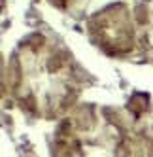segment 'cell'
<instances>
[{"instance_id": "1", "label": "cell", "mask_w": 153, "mask_h": 157, "mask_svg": "<svg viewBox=\"0 0 153 157\" xmlns=\"http://www.w3.org/2000/svg\"><path fill=\"white\" fill-rule=\"evenodd\" d=\"M6 76L13 100L40 119L61 117L80 95V76L70 53L43 34H30L19 44Z\"/></svg>"}, {"instance_id": "2", "label": "cell", "mask_w": 153, "mask_h": 157, "mask_svg": "<svg viewBox=\"0 0 153 157\" xmlns=\"http://www.w3.org/2000/svg\"><path fill=\"white\" fill-rule=\"evenodd\" d=\"M53 157H144L110 110L81 106L64 117L53 138Z\"/></svg>"}, {"instance_id": "6", "label": "cell", "mask_w": 153, "mask_h": 157, "mask_svg": "<svg viewBox=\"0 0 153 157\" xmlns=\"http://www.w3.org/2000/svg\"><path fill=\"white\" fill-rule=\"evenodd\" d=\"M46 2L49 6H53L55 10H61V12H78V10H81L89 0H46Z\"/></svg>"}, {"instance_id": "3", "label": "cell", "mask_w": 153, "mask_h": 157, "mask_svg": "<svg viewBox=\"0 0 153 157\" xmlns=\"http://www.w3.org/2000/svg\"><path fill=\"white\" fill-rule=\"evenodd\" d=\"M91 38L110 55H127L138 44L136 19L123 4H114L91 17Z\"/></svg>"}, {"instance_id": "4", "label": "cell", "mask_w": 153, "mask_h": 157, "mask_svg": "<svg viewBox=\"0 0 153 157\" xmlns=\"http://www.w3.org/2000/svg\"><path fill=\"white\" fill-rule=\"evenodd\" d=\"M129 110L134 117L138 134L144 140L147 157H153V95L136 93L129 102Z\"/></svg>"}, {"instance_id": "5", "label": "cell", "mask_w": 153, "mask_h": 157, "mask_svg": "<svg viewBox=\"0 0 153 157\" xmlns=\"http://www.w3.org/2000/svg\"><path fill=\"white\" fill-rule=\"evenodd\" d=\"M136 30H138V44L144 53L153 61V2H144L134 10Z\"/></svg>"}]
</instances>
